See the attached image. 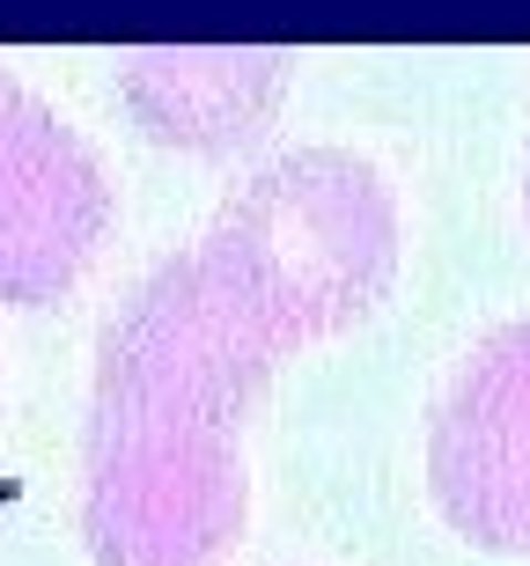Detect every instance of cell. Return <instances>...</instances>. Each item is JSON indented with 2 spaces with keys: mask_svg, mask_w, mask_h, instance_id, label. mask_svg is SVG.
Returning <instances> with one entry per match:
<instances>
[{
  "mask_svg": "<svg viewBox=\"0 0 530 566\" xmlns=\"http://www.w3.org/2000/svg\"><path fill=\"white\" fill-rule=\"evenodd\" d=\"M398 213L354 155H288L236 191L104 332L89 412L96 566H214L243 530V405L302 338L354 324L391 280Z\"/></svg>",
  "mask_w": 530,
  "mask_h": 566,
  "instance_id": "obj_1",
  "label": "cell"
},
{
  "mask_svg": "<svg viewBox=\"0 0 530 566\" xmlns=\"http://www.w3.org/2000/svg\"><path fill=\"white\" fill-rule=\"evenodd\" d=\"M111 221L104 169L22 82L0 74V294L38 310L82 280Z\"/></svg>",
  "mask_w": 530,
  "mask_h": 566,
  "instance_id": "obj_2",
  "label": "cell"
},
{
  "mask_svg": "<svg viewBox=\"0 0 530 566\" xmlns=\"http://www.w3.org/2000/svg\"><path fill=\"white\" fill-rule=\"evenodd\" d=\"M435 501L471 545L530 552V324L493 332L435 412Z\"/></svg>",
  "mask_w": 530,
  "mask_h": 566,
  "instance_id": "obj_3",
  "label": "cell"
},
{
  "mask_svg": "<svg viewBox=\"0 0 530 566\" xmlns=\"http://www.w3.org/2000/svg\"><path fill=\"white\" fill-rule=\"evenodd\" d=\"M133 118L170 147H236L266 126L280 96V52H133L126 60Z\"/></svg>",
  "mask_w": 530,
  "mask_h": 566,
  "instance_id": "obj_4",
  "label": "cell"
}]
</instances>
